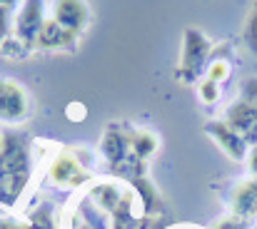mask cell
Instances as JSON below:
<instances>
[{"label":"cell","mask_w":257,"mask_h":229,"mask_svg":"<svg viewBox=\"0 0 257 229\" xmlns=\"http://www.w3.org/2000/svg\"><path fill=\"white\" fill-rule=\"evenodd\" d=\"M30 182V154L20 142L5 145L0 154V207L10 209Z\"/></svg>","instance_id":"cell-1"},{"label":"cell","mask_w":257,"mask_h":229,"mask_svg":"<svg viewBox=\"0 0 257 229\" xmlns=\"http://www.w3.org/2000/svg\"><path fill=\"white\" fill-rule=\"evenodd\" d=\"M45 177L55 189H80L90 184L87 162L80 159L78 150H60L58 154H53Z\"/></svg>","instance_id":"cell-2"},{"label":"cell","mask_w":257,"mask_h":229,"mask_svg":"<svg viewBox=\"0 0 257 229\" xmlns=\"http://www.w3.org/2000/svg\"><path fill=\"white\" fill-rule=\"evenodd\" d=\"M210 48H212V43L205 38L202 30H197V28H187L185 30L182 53H180V68H177V75L182 77V82H195L202 70L207 73Z\"/></svg>","instance_id":"cell-3"},{"label":"cell","mask_w":257,"mask_h":229,"mask_svg":"<svg viewBox=\"0 0 257 229\" xmlns=\"http://www.w3.org/2000/svg\"><path fill=\"white\" fill-rule=\"evenodd\" d=\"M45 3L43 0H20V8L13 20V38L18 45L33 50L35 40L45 25Z\"/></svg>","instance_id":"cell-4"},{"label":"cell","mask_w":257,"mask_h":229,"mask_svg":"<svg viewBox=\"0 0 257 229\" xmlns=\"http://www.w3.org/2000/svg\"><path fill=\"white\" fill-rule=\"evenodd\" d=\"M28 115H30L28 90L13 77H0V122L20 125V122H25Z\"/></svg>","instance_id":"cell-5"},{"label":"cell","mask_w":257,"mask_h":229,"mask_svg":"<svg viewBox=\"0 0 257 229\" xmlns=\"http://www.w3.org/2000/svg\"><path fill=\"white\" fill-rule=\"evenodd\" d=\"M50 18L63 25L65 30L80 35L90 25L92 20V13H90V5L85 0H53V10H50Z\"/></svg>","instance_id":"cell-6"},{"label":"cell","mask_w":257,"mask_h":229,"mask_svg":"<svg viewBox=\"0 0 257 229\" xmlns=\"http://www.w3.org/2000/svg\"><path fill=\"white\" fill-rule=\"evenodd\" d=\"M250 147H255L257 145V110L250 105V102H245L242 97H237L227 110H225V117H222Z\"/></svg>","instance_id":"cell-7"},{"label":"cell","mask_w":257,"mask_h":229,"mask_svg":"<svg viewBox=\"0 0 257 229\" xmlns=\"http://www.w3.org/2000/svg\"><path fill=\"white\" fill-rule=\"evenodd\" d=\"M205 132L212 137V142L222 150V154H227L230 159H235V162H245V159H247L250 145H247L225 120H212V122L205 127Z\"/></svg>","instance_id":"cell-8"},{"label":"cell","mask_w":257,"mask_h":229,"mask_svg":"<svg viewBox=\"0 0 257 229\" xmlns=\"http://www.w3.org/2000/svg\"><path fill=\"white\" fill-rule=\"evenodd\" d=\"M227 204H230L232 217H237L242 222L255 219L257 217V177H247V179H240L237 184H232Z\"/></svg>","instance_id":"cell-9"},{"label":"cell","mask_w":257,"mask_h":229,"mask_svg":"<svg viewBox=\"0 0 257 229\" xmlns=\"http://www.w3.org/2000/svg\"><path fill=\"white\" fill-rule=\"evenodd\" d=\"M100 152L105 157V162L117 169L125 164V159L133 154L130 150V132H122L117 127H110L102 132V140H100Z\"/></svg>","instance_id":"cell-10"},{"label":"cell","mask_w":257,"mask_h":229,"mask_svg":"<svg viewBox=\"0 0 257 229\" xmlns=\"http://www.w3.org/2000/svg\"><path fill=\"white\" fill-rule=\"evenodd\" d=\"M75 43H78L75 33L65 30L53 18H48L43 30H40V35H38V40H35V48L38 50H53V53H68V50L75 48Z\"/></svg>","instance_id":"cell-11"},{"label":"cell","mask_w":257,"mask_h":229,"mask_svg":"<svg viewBox=\"0 0 257 229\" xmlns=\"http://www.w3.org/2000/svg\"><path fill=\"white\" fill-rule=\"evenodd\" d=\"M158 147H160V142H158L155 132H150V130H133L130 132V150H133V154L138 159L148 162L153 154L158 152Z\"/></svg>","instance_id":"cell-12"},{"label":"cell","mask_w":257,"mask_h":229,"mask_svg":"<svg viewBox=\"0 0 257 229\" xmlns=\"http://www.w3.org/2000/svg\"><path fill=\"white\" fill-rule=\"evenodd\" d=\"M245 43L247 48L257 55V0H252L250 10H247V20H245Z\"/></svg>","instance_id":"cell-13"},{"label":"cell","mask_w":257,"mask_h":229,"mask_svg":"<svg viewBox=\"0 0 257 229\" xmlns=\"http://www.w3.org/2000/svg\"><path fill=\"white\" fill-rule=\"evenodd\" d=\"M197 95H200V100H202L205 105H215V102L220 100V85L212 82V80H207V77H202V80L197 82Z\"/></svg>","instance_id":"cell-14"},{"label":"cell","mask_w":257,"mask_h":229,"mask_svg":"<svg viewBox=\"0 0 257 229\" xmlns=\"http://www.w3.org/2000/svg\"><path fill=\"white\" fill-rule=\"evenodd\" d=\"M205 77L220 85L222 80H227V77H230V63H227V60H212V63L207 65V73H205Z\"/></svg>","instance_id":"cell-15"},{"label":"cell","mask_w":257,"mask_h":229,"mask_svg":"<svg viewBox=\"0 0 257 229\" xmlns=\"http://www.w3.org/2000/svg\"><path fill=\"white\" fill-rule=\"evenodd\" d=\"M240 97H242L245 102H250L257 110V77L242 80V85H240Z\"/></svg>","instance_id":"cell-16"},{"label":"cell","mask_w":257,"mask_h":229,"mask_svg":"<svg viewBox=\"0 0 257 229\" xmlns=\"http://www.w3.org/2000/svg\"><path fill=\"white\" fill-rule=\"evenodd\" d=\"M13 33V20H10V10L0 8V48L8 43V35Z\"/></svg>","instance_id":"cell-17"},{"label":"cell","mask_w":257,"mask_h":229,"mask_svg":"<svg viewBox=\"0 0 257 229\" xmlns=\"http://www.w3.org/2000/svg\"><path fill=\"white\" fill-rule=\"evenodd\" d=\"M247 167H250V177H257V145L250 147V154H247Z\"/></svg>","instance_id":"cell-18"},{"label":"cell","mask_w":257,"mask_h":229,"mask_svg":"<svg viewBox=\"0 0 257 229\" xmlns=\"http://www.w3.org/2000/svg\"><path fill=\"white\" fill-rule=\"evenodd\" d=\"M18 3H20V0H0V8H8V10H13Z\"/></svg>","instance_id":"cell-19"},{"label":"cell","mask_w":257,"mask_h":229,"mask_svg":"<svg viewBox=\"0 0 257 229\" xmlns=\"http://www.w3.org/2000/svg\"><path fill=\"white\" fill-rule=\"evenodd\" d=\"M3 150H5V137H3V132H0V154H3Z\"/></svg>","instance_id":"cell-20"},{"label":"cell","mask_w":257,"mask_h":229,"mask_svg":"<svg viewBox=\"0 0 257 229\" xmlns=\"http://www.w3.org/2000/svg\"><path fill=\"white\" fill-rule=\"evenodd\" d=\"M175 229H200V227H175Z\"/></svg>","instance_id":"cell-21"}]
</instances>
